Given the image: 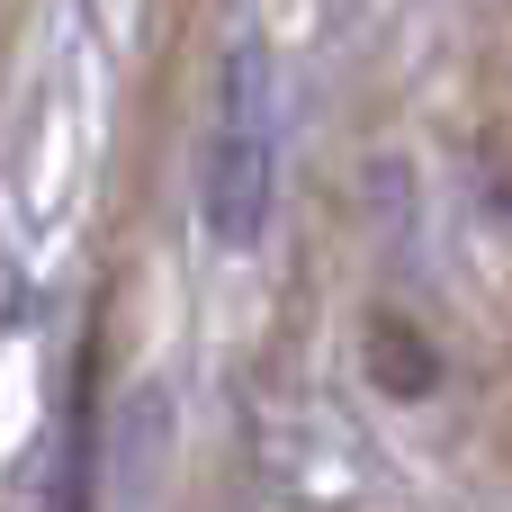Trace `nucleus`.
I'll return each mask as SVG.
<instances>
[{
    "label": "nucleus",
    "mask_w": 512,
    "mask_h": 512,
    "mask_svg": "<svg viewBox=\"0 0 512 512\" xmlns=\"http://www.w3.org/2000/svg\"><path fill=\"white\" fill-rule=\"evenodd\" d=\"M270 198H279V81L261 45L225 54L216 81V135H207V171H198V216L225 252H252L270 234Z\"/></svg>",
    "instance_id": "obj_1"
},
{
    "label": "nucleus",
    "mask_w": 512,
    "mask_h": 512,
    "mask_svg": "<svg viewBox=\"0 0 512 512\" xmlns=\"http://www.w3.org/2000/svg\"><path fill=\"white\" fill-rule=\"evenodd\" d=\"M90 360H81V396H72V441H63V477H54V512H90Z\"/></svg>",
    "instance_id": "obj_2"
}]
</instances>
